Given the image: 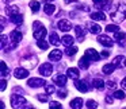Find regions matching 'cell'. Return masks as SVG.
I'll use <instances>...</instances> for the list:
<instances>
[{
	"mask_svg": "<svg viewBox=\"0 0 126 109\" xmlns=\"http://www.w3.org/2000/svg\"><path fill=\"white\" fill-rule=\"evenodd\" d=\"M45 35H46V28L44 27V24L41 22L35 20L33 23V36L37 41H39V39H44Z\"/></svg>",
	"mask_w": 126,
	"mask_h": 109,
	"instance_id": "1",
	"label": "cell"
},
{
	"mask_svg": "<svg viewBox=\"0 0 126 109\" xmlns=\"http://www.w3.org/2000/svg\"><path fill=\"white\" fill-rule=\"evenodd\" d=\"M11 106L12 108H27V101L18 94H12L11 96Z\"/></svg>",
	"mask_w": 126,
	"mask_h": 109,
	"instance_id": "2",
	"label": "cell"
},
{
	"mask_svg": "<svg viewBox=\"0 0 126 109\" xmlns=\"http://www.w3.org/2000/svg\"><path fill=\"white\" fill-rule=\"evenodd\" d=\"M126 16V6L125 4H121L119 8H118V11L115 12H111V18L112 19H117V22H122L123 19H125Z\"/></svg>",
	"mask_w": 126,
	"mask_h": 109,
	"instance_id": "3",
	"label": "cell"
},
{
	"mask_svg": "<svg viewBox=\"0 0 126 109\" xmlns=\"http://www.w3.org/2000/svg\"><path fill=\"white\" fill-rule=\"evenodd\" d=\"M8 39L11 41V49H15V47L18 46V43L22 41V34L18 33V31H12V33L10 34Z\"/></svg>",
	"mask_w": 126,
	"mask_h": 109,
	"instance_id": "4",
	"label": "cell"
},
{
	"mask_svg": "<svg viewBox=\"0 0 126 109\" xmlns=\"http://www.w3.org/2000/svg\"><path fill=\"white\" fill-rule=\"evenodd\" d=\"M38 71H39V74H42L44 77H50L52 73H53V66L50 65V63H47V62L42 63V65L39 66Z\"/></svg>",
	"mask_w": 126,
	"mask_h": 109,
	"instance_id": "5",
	"label": "cell"
},
{
	"mask_svg": "<svg viewBox=\"0 0 126 109\" xmlns=\"http://www.w3.org/2000/svg\"><path fill=\"white\" fill-rule=\"evenodd\" d=\"M14 76H15V78H18V79L27 78V77H29V69H26V67H18V69H15Z\"/></svg>",
	"mask_w": 126,
	"mask_h": 109,
	"instance_id": "6",
	"label": "cell"
},
{
	"mask_svg": "<svg viewBox=\"0 0 126 109\" xmlns=\"http://www.w3.org/2000/svg\"><path fill=\"white\" fill-rule=\"evenodd\" d=\"M27 84H29V86H31V87H42V86L46 85V81L42 79V78H30L27 81Z\"/></svg>",
	"mask_w": 126,
	"mask_h": 109,
	"instance_id": "7",
	"label": "cell"
},
{
	"mask_svg": "<svg viewBox=\"0 0 126 109\" xmlns=\"http://www.w3.org/2000/svg\"><path fill=\"white\" fill-rule=\"evenodd\" d=\"M114 39L119 46H122V47L126 46V34L125 33H119V31L114 33Z\"/></svg>",
	"mask_w": 126,
	"mask_h": 109,
	"instance_id": "8",
	"label": "cell"
},
{
	"mask_svg": "<svg viewBox=\"0 0 126 109\" xmlns=\"http://www.w3.org/2000/svg\"><path fill=\"white\" fill-rule=\"evenodd\" d=\"M98 42L100 44H103V46H106V47H111L112 44H114V41L107 35H99L98 36Z\"/></svg>",
	"mask_w": 126,
	"mask_h": 109,
	"instance_id": "9",
	"label": "cell"
},
{
	"mask_svg": "<svg viewBox=\"0 0 126 109\" xmlns=\"http://www.w3.org/2000/svg\"><path fill=\"white\" fill-rule=\"evenodd\" d=\"M58 28H60L61 31H64V33H68V31L72 30V23L66 19H61L60 22H58Z\"/></svg>",
	"mask_w": 126,
	"mask_h": 109,
	"instance_id": "10",
	"label": "cell"
},
{
	"mask_svg": "<svg viewBox=\"0 0 126 109\" xmlns=\"http://www.w3.org/2000/svg\"><path fill=\"white\" fill-rule=\"evenodd\" d=\"M85 57L88 58L90 61H94V62H96V61H99V54L96 53V50H94V49H88V50H85Z\"/></svg>",
	"mask_w": 126,
	"mask_h": 109,
	"instance_id": "11",
	"label": "cell"
},
{
	"mask_svg": "<svg viewBox=\"0 0 126 109\" xmlns=\"http://www.w3.org/2000/svg\"><path fill=\"white\" fill-rule=\"evenodd\" d=\"M22 65L25 66L26 69H33L34 66L37 65V57H35V55H33V57H31L30 59H25V61H22Z\"/></svg>",
	"mask_w": 126,
	"mask_h": 109,
	"instance_id": "12",
	"label": "cell"
},
{
	"mask_svg": "<svg viewBox=\"0 0 126 109\" xmlns=\"http://www.w3.org/2000/svg\"><path fill=\"white\" fill-rule=\"evenodd\" d=\"M87 27H88V30H90V33H92V34H100V31H102L100 26L96 24V23H92V22L87 23Z\"/></svg>",
	"mask_w": 126,
	"mask_h": 109,
	"instance_id": "13",
	"label": "cell"
},
{
	"mask_svg": "<svg viewBox=\"0 0 126 109\" xmlns=\"http://www.w3.org/2000/svg\"><path fill=\"white\" fill-rule=\"evenodd\" d=\"M61 57H63V53H61V50H53V51H50L49 54V59L50 61H61Z\"/></svg>",
	"mask_w": 126,
	"mask_h": 109,
	"instance_id": "14",
	"label": "cell"
},
{
	"mask_svg": "<svg viewBox=\"0 0 126 109\" xmlns=\"http://www.w3.org/2000/svg\"><path fill=\"white\" fill-rule=\"evenodd\" d=\"M112 63H114L117 67H125L126 66V58L122 57V55H118V57L114 58V62Z\"/></svg>",
	"mask_w": 126,
	"mask_h": 109,
	"instance_id": "15",
	"label": "cell"
},
{
	"mask_svg": "<svg viewBox=\"0 0 126 109\" xmlns=\"http://www.w3.org/2000/svg\"><path fill=\"white\" fill-rule=\"evenodd\" d=\"M75 86H76L77 90H79V92H81V93H87L88 92V86H87V84H85L84 81H79V79H76Z\"/></svg>",
	"mask_w": 126,
	"mask_h": 109,
	"instance_id": "16",
	"label": "cell"
},
{
	"mask_svg": "<svg viewBox=\"0 0 126 109\" xmlns=\"http://www.w3.org/2000/svg\"><path fill=\"white\" fill-rule=\"evenodd\" d=\"M54 84L58 85V86H65L66 76H64V74H58V76H56L54 77Z\"/></svg>",
	"mask_w": 126,
	"mask_h": 109,
	"instance_id": "17",
	"label": "cell"
},
{
	"mask_svg": "<svg viewBox=\"0 0 126 109\" xmlns=\"http://www.w3.org/2000/svg\"><path fill=\"white\" fill-rule=\"evenodd\" d=\"M66 76H68L69 78H72V79H77L79 76H80V71L77 70L76 67H71V69H68V71H66Z\"/></svg>",
	"mask_w": 126,
	"mask_h": 109,
	"instance_id": "18",
	"label": "cell"
},
{
	"mask_svg": "<svg viewBox=\"0 0 126 109\" xmlns=\"http://www.w3.org/2000/svg\"><path fill=\"white\" fill-rule=\"evenodd\" d=\"M69 106H71V108H73V109L83 108V98L77 97V98H75V100H72L71 104H69Z\"/></svg>",
	"mask_w": 126,
	"mask_h": 109,
	"instance_id": "19",
	"label": "cell"
},
{
	"mask_svg": "<svg viewBox=\"0 0 126 109\" xmlns=\"http://www.w3.org/2000/svg\"><path fill=\"white\" fill-rule=\"evenodd\" d=\"M91 19L95 22V20H106L107 18L102 11H98V12H92V14H91Z\"/></svg>",
	"mask_w": 126,
	"mask_h": 109,
	"instance_id": "20",
	"label": "cell"
},
{
	"mask_svg": "<svg viewBox=\"0 0 126 109\" xmlns=\"http://www.w3.org/2000/svg\"><path fill=\"white\" fill-rule=\"evenodd\" d=\"M75 33H76V36L79 38V41L83 42V38H84V35H85L84 28H83L81 26H76V27H75Z\"/></svg>",
	"mask_w": 126,
	"mask_h": 109,
	"instance_id": "21",
	"label": "cell"
},
{
	"mask_svg": "<svg viewBox=\"0 0 126 109\" xmlns=\"http://www.w3.org/2000/svg\"><path fill=\"white\" fill-rule=\"evenodd\" d=\"M6 12L8 16H14V15H18V12H19V7L16 6H8L6 8Z\"/></svg>",
	"mask_w": 126,
	"mask_h": 109,
	"instance_id": "22",
	"label": "cell"
},
{
	"mask_svg": "<svg viewBox=\"0 0 126 109\" xmlns=\"http://www.w3.org/2000/svg\"><path fill=\"white\" fill-rule=\"evenodd\" d=\"M88 66H90V61H88V58L84 55V57H81L79 59V67L85 70V69H88Z\"/></svg>",
	"mask_w": 126,
	"mask_h": 109,
	"instance_id": "23",
	"label": "cell"
},
{
	"mask_svg": "<svg viewBox=\"0 0 126 109\" xmlns=\"http://www.w3.org/2000/svg\"><path fill=\"white\" fill-rule=\"evenodd\" d=\"M115 67H117V66H115L114 63H107V65H104L103 67H102V70H103L104 74H111L112 71L115 70Z\"/></svg>",
	"mask_w": 126,
	"mask_h": 109,
	"instance_id": "24",
	"label": "cell"
},
{
	"mask_svg": "<svg viewBox=\"0 0 126 109\" xmlns=\"http://www.w3.org/2000/svg\"><path fill=\"white\" fill-rule=\"evenodd\" d=\"M44 11H45L46 15H53L54 11H56V7L53 6V4H50V3H46V6L44 7Z\"/></svg>",
	"mask_w": 126,
	"mask_h": 109,
	"instance_id": "25",
	"label": "cell"
},
{
	"mask_svg": "<svg viewBox=\"0 0 126 109\" xmlns=\"http://www.w3.org/2000/svg\"><path fill=\"white\" fill-rule=\"evenodd\" d=\"M92 85L96 87V89H103L104 85H106V82H104L103 79H100V78H95L92 81Z\"/></svg>",
	"mask_w": 126,
	"mask_h": 109,
	"instance_id": "26",
	"label": "cell"
},
{
	"mask_svg": "<svg viewBox=\"0 0 126 109\" xmlns=\"http://www.w3.org/2000/svg\"><path fill=\"white\" fill-rule=\"evenodd\" d=\"M77 47L76 46H66V49H65V54L68 55V57H72V55H75L77 53Z\"/></svg>",
	"mask_w": 126,
	"mask_h": 109,
	"instance_id": "27",
	"label": "cell"
},
{
	"mask_svg": "<svg viewBox=\"0 0 126 109\" xmlns=\"http://www.w3.org/2000/svg\"><path fill=\"white\" fill-rule=\"evenodd\" d=\"M49 39H50V43L54 44V46H58V44H60V38H58V35H57L56 33H52V34H50Z\"/></svg>",
	"mask_w": 126,
	"mask_h": 109,
	"instance_id": "28",
	"label": "cell"
},
{
	"mask_svg": "<svg viewBox=\"0 0 126 109\" xmlns=\"http://www.w3.org/2000/svg\"><path fill=\"white\" fill-rule=\"evenodd\" d=\"M29 6H30V8H31V11L33 12H37V11H39V1H37V0H31L30 3H29Z\"/></svg>",
	"mask_w": 126,
	"mask_h": 109,
	"instance_id": "29",
	"label": "cell"
},
{
	"mask_svg": "<svg viewBox=\"0 0 126 109\" xmlns=\"http://www.w3.org/2000/svg\"><path fill=\"white\" fill-rule=\"evenodd\" d=\"M11 22L14 23V24H22L23 16L22 15H14V16H11Z\"/></svg>",
	"mask_w": 126,
	"mask_h": 109,
	"instance_id": "30",
	"label": "cell"
},
{
	"mask_svg": "<svg viewBox=\"0 0 126 109\" xmlns=\"http://www.w3.org/2000/svg\"><path fill=\"white\" fill-rule=\"evenodd\" d=\"M73 41H75V39L72 38L71 35H65L63 38V43L65 44V46H72V44H73Z\"/></svg>",
	"mask_w": 126,
	"mask_h": 109,
	"instance_id": "31",
	"label": "cell"
},
{
	"mask_svg": "<svg viewBox=\"0 0 126 109\" xmlns=\"http://www.w3.org/2000/svg\"><path fill=\"white\" fill-rule=\"evenodd\" d=\"M0 66H1V77H8V67H7L6 62L1 61V62H0Z\"/></svg>",
	"mask_w": 126,
	"mask_h": 109,
	"instance_id": "32",
	"label": "cell"
},
{
	"mask_svg": "<svg viewBox=\"0 0 126 109\" xmlns=\"http://www.w3.org/2000/svg\"><path fill=\"white\" fill-rule=\"evenodd\" d=\"M111 4H112V1H111V0H106L104 3L99 4V8H100V10H106V11H109V10H110V7H111Z\"/></svg>",
	"mask_w": 126,
	"mask_h": 109,
	"instance_id": "33",
	"label": "cell"
},
{
	"mask_svg": "<svg viewBox=\"0 0 126 109\" xmlns=\"http://www.w3.org/2000/svg\"><path fill=\"white\" fill-rule=\"evenodd\" d=\"M112 96H114L115 98H118V100H123V98L126 97V93H123L122 90H115V92L112 93Z\"/></svg>",
	"mask_w": 126,
	"mask_h": 109,
	"instance_id": "34",
	"label": "cell"
},
{
	"mask_svg": "<svg viewBox=\"0 0 126 109\" xmlns=\"http://www.w3.org/2000/svg\"><path fill=\"white\" fill-rule=\"evenodd\" d=\"M37 44H38V47H39V49H42V50H47V47H49V43L45 42L44 39H39V41L37 42Z\"/></svg>",
	"mask_w": 126,
	"mask_h": 109,
	"instance_id": "35",
	"label": "cell"
},
{
	"mask_svg": "<svg viewBox=\"0 0 126 109\" xmlns=\"http://www.w3.org/2000/svg\"><path fill=\"white\" fill-rule=\"evenodd\" d=\"M106 30L110 31V33H117V31L119 30V27H118V26H115V24H109L106 27Z\"/></svg>",
	"mask_w": 126,
	"mask_h": 109,
	"instance_id": "36",
	"label": "cell"
},
{
	"mask_svg": "<svg viewBox=\"0 0 126 109\" xmlns=\"http://www.w3.org/2000/svg\"><path fill=\"white\" fill-rule=\"evenodd\" d=\"M45 90H46L47 94H52V93H54L56 87L53 86V85H45Z\"/></svg>",
	"mask_w": 126,
	"mask_h": 109,
	"instance_id": "37",
	"label": "cell"
},
{
	"mask_svg": "<svg viewBox=\"0 0 126 109\" xmlns=\"http://www.w3.org/2000/svg\"><path fill=\"white\" fill-rule=\"evenodd\" d=\"M85 106L91 109V108H96V106H98V104H96V101H94V100H88L87 104H85Z\"/></svg>",
	"mask_w": 126,
	"mask_h": 109,
	"instance_id": "38",
	"label": "cell"
},
{
	"mask_svg": "<svg viewBox=\"0 0 126 109\" xmlns=\"http://www.w3.org/2000/svg\"><path fill=\"white\" fill-rule=\"evenodd\" d=\"M49 108H52V109H61V108H63V105L58 104V102H56V101H53V102L49 104Z\"/></svg>",
	"mask_w": 126,
	"mask_h": 109,
	"instance_id": "39",
	"label": "cell"
},
{
	"mask_svg": "<svg viewBox=\"0 0 126 109\" xmlns=\"http://www.w3.org/2000/svg\"><path fill=\"white\" fill-rule=\"evenodd\" d=\"M57 96L60 98H65L66 97V90L65 89H60V90H58V93H57Z\"/></svg>",
	"mask_w": 126,
	"mask_h": 109,
	"instance_id": "40",
	"label": "cell"
},
{
	"mask_svg": "<svg viewBox=\"0 0 126 109\" xmlns=\"http://www.w3.org/2000/svg\"><path fill=\"white\" fill-rule=\"evenodd\" d=\"M6 42H7V36H6V35H1V49H3V50L7 49Z\"/></svg>",
	"mask_w": 126,
	"mask_h": 109,
	"instance_id": "41",
	"label": "cell"
},
{
	"mask_svg": "<svg viewBox=\"0 0 126 109\" xmlns=\"http://www.w3.org/2000/svg\"><path fill=\"white\" fill-rule=\"evenodd\" d=\"M106 85L110 87V89H114V87H117V84H115L114 81H111V79H110V81H106Z\"/></svg>",
	"mask_w": 126,
	"mask_h": 109,
	"instance_id": "42",
	"label": "cell"
},
{
	"mask_svg": "<svg viewBox=\"0 0 126 109\" xmlns=\"http://www.w3.org/2000/svg\"><path fill=\"white\" fill-rule=\"evenodd\" d=\"M6 86H7V81L6 79H1V81H0V90H1V92L6 90Z\"/></svg>",
	"mask_w": 126,
	"mask_h": 109,
	"instance_id": "43",
	"label": "cell"
},
{
	"mask_svg": "<svg viewBox=\"0 0 126 109\" xmlns=\"http://www.w3.org/2000/svg\"><path fill=\"white\" fill-rule=\"evenodd\" d=\"M46 94H47V93H46ZM46 94H42V96H39V101H42V102H46V101H47V96Z\"/></svg>",
	"mask_w": 126,
	"mask_h": 109,
	"instance_id": "44",
	"label": "cell"
},
{
	"mask_svg": "<svg viewBox=\"0 0 126 109\" xmlns=\"http://www.w3.org/2000/svg\"><path fill=\"white\" fill-rule=\"evenodd\" d=\"M106 102H107V104H112V98H111V96H107V97H106Z\"/></svg>",
	"mask_w": 126,
	"mask_h": 109,
	"instance_id": "45",
	"label": "cell"
},
{
	"mask_svg": "<svg viewBox=\"0 0 126 109\" xmlns=\"http://www.w3.org/2000/svg\"><path fill=\"white\" fill-rule=\"evenodd\" d=\"M121 85H122V87H123V89L126 90V77H125V78L122 79V84H121Z\"/></svg>",
	"mask_w": 126,
	"mask_h": 109,
	"instance_id": "46",
	"label": "cell"
},
{
	"mask_svg": "<svg viewBox=\"0 0 126 109\" xmlns=\"http://www.w3.org/2000/svg\"><path fill=\"white\" fill-rule=\"evenodd\" d=\"M102 57H104V58L109 57V51H104V50H103V51H102Z\"/></svg>",
	"mask_w": 126,
	"mask_h": 109,
	"instance_id": "47",
	"label": "cell"
},
{
	"mask_svg": "<svg viewBox=\"0 0 126 109\" xmlns=\"http://www.w3.org/2000/svg\"><path fill=\"white\" fill-rule=\"evenodd\" d=\"M92 1H94L95 4H98V6H99V4H100L102 1H103V0H92Z\"/></svg>",
	"mask_w": 126,
	"mask_h": 109,
	"instance_id": "48",
	"label": "cell"
},
{
	"mask_svg": "<svg viewBox=\"0 0 126 109\" xmlns=\"http://www.w3.org/2000/svg\"><path fill=\"white\" fill-rule=\"evenodd\" d=\"M75 1H77V0H65V3L69 4V3H75Z\"/></svg>",
	"mask_w": 126,
	"mask_h": 109,
	"instance_id": "49",
	"label": "cell"
},
{
	"mask_svg": "<svg viewBox=\"0 0 126 109\" xmlns=\"http://www.w3.org/2000/svg\"><path fill=\"white\" fill-rule=\"evenodd\" d=\"M45 1H46V3H49V1H53V0H45Z\"/></svg>",
	"mask_w": 126,
	"mask_h": 109,
	"instance_id": "50",
	"label": "cell"
}]
</instances>
